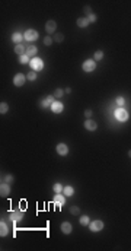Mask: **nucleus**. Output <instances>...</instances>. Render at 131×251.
<instances>
[{
    "mask_svg": "<svg viewBox=\"0 0 131 251\" xmlns=\"http://www.w3.org/2000/svg\"><path fill=\"white\" fill-rule=\"evenodd\" d=\"M26 76L23 74V73H17L15 74V77H13V83H15V86H23L25 85V82H26Z\"/></svg>",
    "mask_w": 131,
    "mask_h": 251,
    "instance_id": "nucleus-5",
    "label": "nucleus"
},
{
    "mask_svg": "<svg viewBox=\"0 0 131 251\" xmlns=\"http://www.w3.org/2000/svg\"><path fill=\"white\" fill-rule=\"evenodd\" d=\"M114 117L118 120V121H121V123H124V121H127L128 120V111L127 109H124L122 107H118L114 111Z\"/></svg>",
    "mask_w": 131,
    "mask_h": 251,
    "instance_id": "nucleus-1",
    "label": "nucleus"
},
{
    "mask_svg": "<svg viewBox=\"0 0 131 251\" xmlns=\"http://www.w3.org/2000/svg\"><path fill=\"white\" fill-rule=\"evenodd\" d=\"M52 102H54V95H48L47 98H44L42 99V102H41V107L42 108H51L52 105Z\"/></svg>",
    "mask_w": 131,
    "mask_h": 251,
    "instance_id": "nucleus-14",
    "label": "nucleus"
},
{
    "mask_svg": "<svg viewBox=\"0 0 131 251\" xmlns=\"http://www.w3.org/2000/svg\"><path fill=\"white\" fill-rule=\"evenodd\" d=\"M44 44H45V45H51V44H52V38H51V36H45V38H44Z\"/></svg>",
    "mask_w": 131,
    "mask_h": 251,
    "instance_id": "nucleus-32",
    "label": "nucleus"
},
{
    "mask_svg": "<svg viewBox=\"0 0 131 251\" xmlns=\"http://www.w3.org/2000/svg\"><path fill=\"white\" fill-rule=\"evenodd\" d=\"M84 128H86V130H89V131H95V130L98 128V124H96V121H93V120L87 118V120L84 121Z\"/></svg>",
    "mask_w": 131,
    "mask_h": 251,
    "instance_id": "nucleus-12",
    "label": "nucleus"
},
{
    "mask_svg": "<svg viewBox=\"0 0 131 251\" xmlns=\"http://www.w3.org/2000/svg\"><path fill=\"white\" fill-rule=\"evenodd\" d=\"M102 58H103V51H102V50H98L96 53L93 54V60H95V61H99V60H102Z\"/></svg>",
    "mask_w": 131,
    "mask_h": 251,
    "instance_id": "nucleus-24",
    "label": "nucleus"
},
{
    "mask_svg": "<svg viewBox=\"0 0 131 251\" xmlns=\"http://www.w3.org/2000/svg\"><path fill=\"white\" fill-rule=\"evenodd\" d=\"M9 233V228H7V225H6V222H0V236H6Z\"/></svg>",
    "mask_w": 131,
    "mask_h": 251,
    "instance_id": "nucleus-19",
    "label": "nucleus"
},
{
    "mask_svg": "<svg viewBox=\"0 0 131 251\" xmlns=\"http://www.w3.org/2000/svg\"><path fill=\"white\" fill-rule=\"evenodd\" d=\"M60 229H61V232L64 233V235H68V233H71V231H73V226H71L70 222H63L61 226H60Z\"/></svg>",
    "mask_w": 131,
    "mask_h": 251,
    "instance_id": "nucleus-13",
    "label": "nucleus"
},
{
    "mask_svg": "<svg viewBox=\"0 0 131 251\" xmlns=\"http://www.w3.org/2000/svg\"><path fill=\"white\" fill-rule=\"evenodd\" d=\"M7 111H9L7 102H1V104H0V114H6Z\"/></svg>",
    "mask_w": 131,
    "mask_h": 251,
    "instance_id": "nucleus-26",
    "label": "nucleus"
},
{
    "mask_svg": "<svg viewBox=\"0 0 131 251\" xmlns=\"http://www.w3.org/2000/svg\"><path fill=\"white\" fill-rule=\"evenodd\" d=\"M79 222H80V225L82 226H89V223H90V220H89V216H80V219H79Z\"/></svg>",
    "mask_w": 131,
    "mask_h": 251,
    "instance_id": "nucleus-23",
    "label": "nucleus"
},
{
    "mask_svg": "<svg viewBox=\"0 0 131 251\" xmlns=\"http://www.w3.org/2000/svg\"><path fill=\"white\" fill-rule=\"evenodd\" d=\"M26 54L33 58V57L38 54V48H36L35 45H32V44H29V45H26Z\"/></svg>",
    "mask_w": 131,
    "mask_h": 251,
    "instance_id": "nucleus-15",
    "label": "nucleus"
},
{
    "mask_svg": "<svg viewBox=\"0 0 131 251\" xmlns=\"http://www.w3.org/2000/svg\"><path fill=\"white\" fill-rule=\"evenodd\" d=\"M31 61V57L28 55V54H22V55H19V63L20 64H26V63H29Z\"/></svg>",
    "mask_w": 131,
    "mask_h": 251,
    "instance_id": "nucleus-22",
    "label": "nucleus"
},
{
    "mask_svg": "<svg viewBox=\"0 0 131 251\" xmlns=\"http://www.w3.org/2000/svg\"><path fill=\"white\" fill-rule=\"evenodd\" d=\"M128 156H130V158H131V150H130V152H128Z\"/></svg>",
    "mask_w": 131,
    "mask_h": 251,
    "instance_id": "nucleus-38",
    "label": "nucleus"
},
{
    "mask_svg": "<svg viewBox=\"0 0 131 251\" xmlns=\"http://www.w3.org/2000/svg\"><path fill=\"white\" fill-rule=\"evenodd\" d=\"M63 194H64L66 197H71V196L74 194V188H73L71 185H66L64 188H63Z\"/></svg>",
    "mask_w": 131,
    "mask_h": 251,
    "instance_id": "nucleus-18",
    "label": "nucleus"
},
{
    "mask_svg": "<svg viewBox=\"0 0 131 251\" xmlns=\"http://www.w3.org/2000/svg\"><path fill=\"white\" fill-rule=\"evenodd\" d=\"M76 23H77V26H79V28H86L90 22L87 20V18H79L77 20H76Z\"/></svg>",
    "mask_w": 131,
    "mask_h": 251,
    "instance_id": "nucleus-20",
    "label": "nucleus"
},
{
    "mask_svg": "<svg viewBox=\"0 0 131 251\" xmlns=\"http://www.w3.org/2000/svg\"><path fill=\"white\" fill-rule=\"evenodd\" d=\"M55 150H57V153H58L60 156H66V155L68 153V147H67L66 143H58L55 146Z\"/></svg>",
    "mask_w": 131,
    "mask_h": 251,
    "instance_id": "nucleus-10",
    "label": "nucleus"
},
{
    "mask_svg": "<svg viewBox=\"0 0 131 251\" xmlns=\"http://www.w3.org/2000/svg\"><path fill=\"white\" fill-rule=\"evenodd\" d=\"M64 92H66V93H70V92H71V89H70V88H66Z\"/></svg>",
    "mask_w": 131,
    "mask_h": 251,
    "instance_id": "nucleus-37",
    "label": "nucleus"
},
{
    "mask_svg": "<svg viewBox=\"0 0 131 251\" xmlns=\"http://www.w3.org/2000/svg\"><path fill=\"white\" fill-rule=\"evenodd\" d=\"M9 194H10V185H9L7 182L1 181V184H0V196L6 197V196H9Z\"/></svg>",
    "mask_w": 131,
    "mask_h": 251,
    "instance_id": "nucleus-9",
    "label": "nucleus"
},
{
    "mask_svg": "<svg viewBox=\"0 0 131 251\" xmlns=\"http://www.w3.org/2000/svg\"><path fill=\"white\" fill-rule=\"evenodd\" d=\"M26 77H28V80H31V82H33L35 79H36V72H33V70H31V72L26 74Z\"/></svg>",
    "mask_w": 131,
    "mask_h": 251,
    "instance_id": "nucleus-27",
    "label": "nucleus"
},
{
    "mask_svg": "<svg viewBox=\"0 0 131 251\" xmlns=\"http://www.w3.org/2000/svg\"><path fill=\"white\" fill-rule=\"evenodd\" d=\"M55 29H57V23H55V20H52V19L47 20V23H45V31H47L48 34H54V32H55Z\"/></svg>",
    "mask_w": 131,
    "mask_h": 251,
    "instance_id": "nucleus-11",
    "label": "nucleus"
},
{
    "mask_svg": "<svg viewBox=\"0 0 131 251\" xmlns=\"http://www.w3.org/2000/svg\"><path fill=\"white\" fill-rule=\"evenodd\" d=\"M82 67L84 72H93V70L96 69V61H95V60H86V61L83 63Z\"/></svg>",
    "mask_w": 131,
    "mask_h": 251,
    "instance_id": "nucleus-6",
    "label": "nucleus"
},
{
    "mask_svg": "<svg viewBox=\"0 0 131 251\" xmlns=\"http://www.w3.org/2000/svg\"><path fill=\"white\" fill-rule=\"evenodd\" d=\"M115 102H116V105H118V107H122V105L125 104V99H124L122 96H118V98L115 99Z\"/></svg>",
    "mask_w": 131,
    "mask_h": 251,
    "instance_id": "nucleus-29",
    "label": "nucleus"
},
{
    "mask_svg": "<svg viewBox=\"0 0 131 251\" xmlns=\"http://www.w3.org/2000/svg\"><path fill=\"white\" fill-rule=\"evenodd\" d=\"M54 204H55L57 207L64 206V204H66V196H64V194H61V193H55V196H54Z\"/></svg>",
    "mask_w": 131,
    "mask_h": 251,
    "instance_id": "nucleus-7",
    "label": "nucleus"
},
{
    "mask_svg": "<svg viewBox=\"0 0 131 251\" xmlns=\"http://www.w3.org/2000/svg\"><path fill=\"white\" fill-rule=\"evenodd\" d=\"M63 109H64L63 102H60V101H54V102H52V105H51V111H52L54 114H61V112H63Z\"/></svg>",
    "mask_w": 131,
    "mask_h": 251,
    "instance_id": "nucleus-8",
    "label": "nucleus"
},
{
    "mask_svg": "<svg viewBox=\"0 0 131 251\" xmlns=\"http://www.w3.org/2000/svg\"><path fill=\"white\" fill-rule=\"evenodd\" d=\"M29 66H31V69H32L33 72H41V70L44 69V61H42L39 57H33V58H31V61H29Z\"/></svg>",
    "mask_w": 131,
    "mask_h": 251,
    "instance_id": "nucleus-2",
    "label": "nucleus"
},
{
    "mask_svg": "<svg viewBox=\"0 0 131 251\" xmlns=\"http://www.w3.org/2000/svg\"><path fill=\"white\" fill-rule=\"evenodd\" d=\"M12 181H13V177H12V175H6V177H4V182H7V184H10Z\"/></svg>",
    "mask_w": 131,
    "mask_h": 251,
    "instance_id": "nucleus-34",
    "label": "nucleus"
},
{
    "mask_svg": "<svg viewBox=\"0 0 131 251\" xmlns=\"http://www.w3.org/2000/svg\"><path fill=\"white\" fill-rule=\"evenodd\" d=\"M10 219H12L13 222H19V220L23 219V213H22V212H12V213H10Z\"/></svg>",
    "mask_w": 131,
    "mask_h": 251,
    "instance_id": "nucleus-17",
    "label": "nucleus"
},
{
    "mask_svg": "<svg viewBox=\"0 0 131 251\" xmlns=\"http://www.w3.org/2000/svg\"><path fill=\"white\" fill-rule=\"evenodd\" d=\"M15 53L19 54V55L25 54L26 53V47H25L23 44H16V45H15Z\"/></svg>",
    "mask_w": 131,
    "mask_h": 251,
    "instance_id": "nucleus-21",
    "label": "nucleus"
},
{
    "mask_svg": "<svg viewBox=\"0 0 131 251\" xmlns=\"http://www.w3.org/2000/svg\"><path fill=\"white\" fill-rule=\"evenodd\" d=\"M23 39H25V38H23V35H22L20 32H15V34L12 35V41H13L15 44H22Z\"/></svg>",
    "mask_w": 131,
    "mask_h": 251,
    "instance_id": "nucleus-16",
    "label": "nucleus"
},
{
    "mask_svg": "<svg viewBox=\"0 0 131 251\" xmlns=\"http://www.w3.org/2000/svg\"><path fill=\"white\" fill-rule=\"evenodd\" d=\"M96 15H95V13H92V15H89V16H87V20H89V22H96Z\"/></svg>",
    "mask_w": 131,
    "mask_h": 251,
    "instance_id": "nucleus-33",
    "label": "nucleus"
},
{
    "mask_svg": "<svg viewBox=\"0 0 131 251\" xmlns=\"http://www.w3.org/2000/svg\"><path fill=\"white\" fill-rule=\"evenodd\" d=\"M84 117H86V118H90V117H92V109H86V111H84Z\"/></svg>",
    "mask_w": 131,
    "mask_h": 251,
    "instance_id": "nucleus-35",
    "label": "nucleus"
},
{
    "mask_svg": "<svg viewBox=\"0 0 131 251\" xmlns=\"http://www.w3.org/2000/svg\"><path fill=\"white\" fill-rule=\"evenodd\" d=\"M84 12L87 13V16H89V15H92V9H90V6H84Z\"/></svg>",
    "mask_w": 131,
    "mask_h": 251,
    "instance_id": "nucleus-36",
    "label": "nucleus"
},
{
    "mask_svg": "<svg viewBox=\"0 0 131 251\" xmlns=\"http://www.w3.org/2000/svg\"><path fill=\"white\" fill-rule=\"evenodd\" d=\"M63 188H64V187H63L60 182H55V184L52 185V190H54V193H61V191H63Z\"/></svg>",
    "mask_w": 131,
    "mask_h": 251,
    "instance_id": "nucleus-25",
    "label": "nucleus"
},
{
    "mask_svg": "<svg viewBox=\"0 0 131 251\" xmlns=\"http://www.w3.org/2000/svg\"><path fill=\"white\" fill-rule=\"evenodd\" d=\"M70 213H71V215H79V213H80V207L71 206V207H70Z\"/></svg>",
    "mask_w": 131,
    "mask_h": 251,
    "instance_id": "nucleus-28",
    "label": "nucleus"
},
{
    "mask_svg": "<svg viewBox=\"0 0 131 251\" xmlns=\"http://www.w3.org/2000/svg\"><path fill=\"white\" fill-rule=\"evenodd\" d=\"M63 95H64V90L60 89V88H58V89H55V92H54V98H61Z\"/></svg>",
    "mask_w": 131,
    "mask_h": 251,
    "instance_id": "nucleus-30",
    "label": "nucleus"
},
{
    "mask_svg": "<svg viewBox=\"0 0 131 251\" xmlns=\"http://www.w3.org/2000/svg\"><path fill=\"white\" fill-rule=\"evenodd\" d=\"M89 229H90L92 232H99V231H102V229H103V222H102L100 219H95L93 222L89 223Z\"/></svg>",
    "mask_w": 131,
    "mask_h": 251,
    "instance_id": "nucleus-3",
    "label": "nucleus"
},
{
    "mask_svg": "<svg viewBox=\"0 0 131 251\" xmlns=\"http://www.w3.org/2000/svg\"><path fill=\"white\" fill-rule=\"evenodd\" d=\"M23 38H25L26 41H29V42H33V41H36V39L39 38V34H38V31H35V29H28V31L23 34Z\"/></svg>",
    "mask_w": 131,
    "mask_h": 251,
    "instance_id": "nucleus-4",
    "label": "nucleus"
},
{
    "mask_svg": "<svg viewBox=\"0 0 131 251\" xmlns=\"http://www.w3.org/2000/svg\"><path fill=\"white\" fill-rule=\"evenodd\" d=\"M63 39H64V35H63V34H55V35H54V41H57V42H61Z\"/></svg>",
    "mask_w": 131,
    "mask_h": 251,
    "instance_id": "nucleus-31",
    "label": "nucleus"
}]
</instances>
